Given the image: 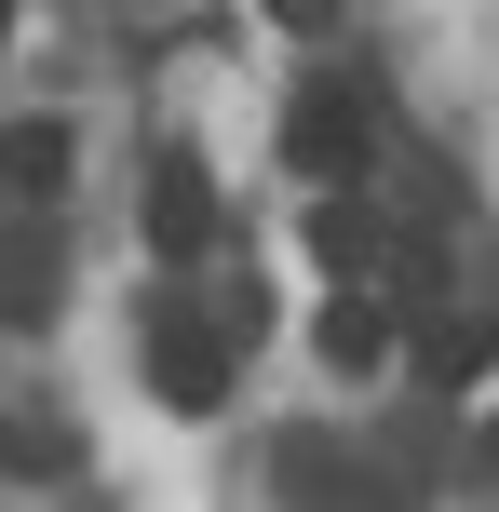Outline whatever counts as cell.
<instances>
[{
	"mask_svg": "<svg viewBox=\"0 0 499 512\" xmlns=\"http://www.w3.org/2000/svg\"><path fill=\"white\" fill-rule=\"evenodd\" d=\"M365 149H378L365 81H351V68L297 81V108H284V162H297V176H324V203H338V176H365Z\"/></svg>",
	"mask_w": 499,
	"mask_h": 512,
	"instance_id": "6da1fadb",
	"label": "cell"
},
{
	"mask_svg": "<svg viewBox=\"0 0 499 512\" xmlns=\"http://www.w3.org/2000/svg\"><path fill=\"white\" fill-rule=\"evenodd\" d=\"M149 391L176 418H216V405H230V337H216L203 310H176V297L149 310Z\"/></svg>",
	"mask_w": 499,
	"mask_h": 512,
	"instance_id": "7a4b0ae2",
	"label": "cell"
},
{
	"mask_svg": "<svg viewBox=\"0 0 499 512\" xmlns=\"http://www.w3.org/2000/svg\"><path fill=\"white\" fill-rule=\"evenodd\" d=\"M284 499L297 512H405L392 472H378V459H338L324 432H284Z\"/></svg>",
	"mask_w": 499,
	"mask_h": 512,
	"instance_id": "3957f363",
	"label": "cell"
},
{
	"mask_svg": "<svg viewBox=\"0 0 499 512\" xmlns=\"http://www.w3.org/2000/svg\"><path fill=\"white\" fill-rule=\"evenodd\" d=\"M149 243L176 256V270H189V256L216 243V176H203L189 149H162V162H149Z\"/></svg>",
	"mask_w": 499,
	"mask_h": 512,
	"instance_id": "277c9868",
	"label": "cell"
},
{
	"mask_svg": "<svg viewBox=\"0 0 499 512\" xmlns=\"http://www.w3.org/2000/svg\"><path fill=\"white\" fill-rule=\"evenodd\" d=\"M54 283H68V256H54L41 216H0V324H41Z\"/></svg>",
	"mask_w": 499,
	"mask_h": 512,
	"instance_id": "5b68a950",
	"label": "cell"
},
{
	"mask_svg": "<svg viewBox=\"0 0 499 512\" xmlns=\"http://www.w3.org/2000/svg\"><path fill=\"white\" fill-rule=\"evenodd\" d=\"M68 149H81L68 122H0V189H14V203H54V189H68Z\"/></svg>",
	"mask_w": 499,
	"mask_h": 512,
	"instance_id": "8992f818",
	"label": "cell"
},
{
	"mask_svg": "<svg viewBox=\"0 0 499 512\" xmlns=\"http://www.w3.org/2000/svg\"><path fill=\"white\" fill-rule=\"evenodd\" d=\"M311 256H324V270H351V283H365V270H392V230L365 216V189H338V203H311Z\"/></svg>",
	"mask_w": 499,
	"mask_h": 512,
	"instance_id": "52a82bcc",
	"label": "cell"
},
{
	"mask_svg": "<svg viewBox=\"0 0 499 512\" xmlns=\"http://www.w3.org/2000/svg\"><path fill=\"white\" fill-rule=\"evenodd\" d=\"M311 337H324V364H338V378H365V364H392V297H338Z\"/></svg>",
	"mask_w": 499,
	"mask_h": 512,
	"instance_id": "ba28073f",
	"label": "cell"
},
{
	"mask_svg": "<svg viewBox=\"0 0 499 512\" xmlns=\"http://www.w3.org/2000/svg\"><path fill=\"white\" fill-rule=\"evenodd\" d=\"M419 364H432V378H486V364H499V324H486V310H432V324H419Z\"/></svg>",
	"mask_w": 499,
	"mask_h": 512,
	"instance_id": "9c48e42d",
	"label": "cell"
},
{
	"mask_svg": "<svg viewBox=\"0 0 499 512\" xmlns=\"http://www.w3.org/2000/svg\"><path fill=\"white\" fill-rule=\"evenodd\" d=\"M0 472H68V432L54 418H0Z\"/></svg>",
	"mask_w": 499,
	"mask_h": 512,
	"instance_id": "30bf717a",
	"label": "cell"
},
{
	"mask_svg": "<svg viewBox=\"0 0 499 512\" xmlns=\"http://www.w3.org/2000/svg\"><path fill=\"white\" fill-rule=\"evenodd\" d=\"M486 486H499V418H486Z\"/></svg>",
	"mask_w": 499,
	"mask_h": 512,
	"instance_id": "8fae6325",
	"label": "cell"
},
{
	"mask_svg": "<svg viewBox=\"0 0 499 512\" xmlns=\"http://www.w3.org/2000/svg\"><path fill=\"white\" fill-rule=\"evenodd\" d=\"M0 27H14V14H0Z\"/></svg>",
	"mask_w": 499,
	"mask_h": 512,
	"instance_id": "7c38bea8",
	"label": "cell"
}]
</instances>
